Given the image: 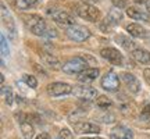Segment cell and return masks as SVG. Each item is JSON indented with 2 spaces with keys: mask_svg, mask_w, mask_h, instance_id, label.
<instances>
[{
  "mask_svg": "<svg viewBox=\"0 0 150 139\" xmlns=\"http://www.w3.org/2000/svg\"><path fill=\"white\" fill-rule=\"evenodd\" d=\"M96 103H97V106L100 107V109H108V107L111 106V100H110L107 96H104V95L97 96Z\"/></svg>",
  "mask_w": 150,
  "mask_h": 139,
  "instance_id": "7402d4cb",
  "label": "cell"
},
{
  "mask_svg": "<svg viewBox=\"0 0 150 139\" xmlns=\"http://www.w3.org/2000/svg\"><path fill=\"white\" fill-rule=\"evenodd\" d=\"M117 40H118V42H122L121 45H122L127 50H132V52L135 50V49H134L135 48V43L132 42V40H129V39H127V38H124V36H118Z\"/></svg>",
  "mask_w": 150,
  "mask_h": 139,
  "instance_id": "cb8c5ba5",
  "label": "cell"
},
{
  "mask_svg": "<svg viewBox=\"0 0 150 139\" xmlns=\"http://www.w3.org/2000/svg\"><path fill=\"white\" fill-rule=\"evenodd\" d=\"M40 57H42V61L45 63V65L49 67V68H52V70L63 68V67H61V63H60V60L57 59L56 56H53V54L45 53V52H43V53L40 54Z\"/></svg>",
  "mask_w": 150,
  "mask_h": 139,
  "instance_id": "4fadbf2b",
  "label": "cell"
},
{
  "mask_svg": "<svg viewBox=\"0 0 150 139\" xmlns=\"http://www.w3.org/2000/svg\"><path fill=\"white\" fill-rule=\"evenodd\" d=\"M74 131L78 132V134H99L100 132V127L93 123L81 121V123L74 124Z\"/></svg>",
  "mask_w": 150,
  "mask_h": 139,
  "instance_id": "ba28073f",
  "label": "cell"
},
{
  "mask_svg": "<svg viewBox=\"0 0 150 139\" xmlns=\"http://www.w3.org/2000/svg\"><path fill=\"white\" fill-rule=\"evenodd\" d=\"M74 91L68 84L64 82H53L47 86V93L50 96H64V95H70L71 92Z\"/></svg>",
  "mask_w": 150,
  "mask_h": 139,
  "instance_id": "5b68a950",
  "label": "cell"
},
{
  "mask_svg": "<svg viewBox=\"0 0 150 139\" xmlns=\"http://www.w3.org/2000/svg\"><path fill=\"white\" fill-rule=\"evenodd\" d=\"M82 139H100V138H82Z\"/></svg>",
  "mask_w": 150,
  "mask_h": 139,
  "instance_id": "d590c367",
  "label": "cell"
},
{
  "mask_svg": "<svg viewBox=\"0 0 150 139\" xmlns=\"http://www.w3.org/2000/svg\"><path fill=\"white\" fill-rule=\"evenodd\" d=\"M97 77H99V68H86L79 74L78 79L81 82H91L96 79Z\"/></svg>",
  "mask_w": 150,
  "mask_h": 139,
  "instance_id": "2e32d148",
  "label": "cell"
},
{
  "mask_svg": "<svg viewBox=\"0 0 150 139\" xmlns=\"http://www.w3.org/2000/svg\"><path fill=\"white\" fill-rule=\"evenodd\" d=\"M22 20L25 22V25L28 27V29L38 36H45V32L47 31L46 22L38 14H24Z\"/></svg>",
  "mask_w": 150,
  "mask_h": 139,
  "instance_id": "6da1fadb",
  "label": "cell"
},
{
  "mask_svg": "<svg viewBox=\"0 0 150 139\" xmlns=\"http://www.w3.org/2000/svg\"><path fill=\"white\" fill-rule=\"evenodd\" d=\"M36 139H50V136H49L47 134H40L39 136H38Z\"/></svg>",
  "mask_w": 150,
  "mask_h": 139,
  "instance_id": "d6a6232c",
  "label": "cell"
},
{
  "mask_svg": "<svg viewBox=\"0 0 150 139\" xmlns=\"http://www.w3.org/2000/svg\"><path fill=\"white\" fill-rule=\"evenodd\" d=\"M127 14H128L131 18H134V20L149 22V16H147V14H146L143 10H140L139 7H135V6H131V7H128Z\"/></svg>",
  "mask_w": 150,
  "mask_h": 139,
  "instance_id": "9a60e30c",
  "label": "cell"
},
{
  "mask_svg": "<svg viewBox=\"0 0 150 139\" xmlns=\"http://www.w3.org/2000/svg\"><path fill=\"white\" fill-rule=\"evenodd\" d=\"M38 3V0H16V6L20 10H27Z\"/></svg>",
  "mask_w": 150,
  "mask_h": 139,
  "instance_id": "44dd1931",
  "label": "cell"
},
{
  "mask_svg": "<svg viewBox=\"0 0 150 139\" xmlns=\"http://www.w3.org/2000/svg\"><path fill=\"white\" fill-rule=\"evenodd\" d=\"M132 57L140 64H146L150 61V53L145 49H135L132 52Z\"/></svg>",
  "mask_w": 150,
  "mask_h": 139,
  "instance_id": "e0dca14e",
  "label": "cell"
},
{
  "mask_svg": "<svg viewBox=\"0 0 150 139\" xmlns=\"http://www.w3.org/2000/svg\"><path fill=\"white\" fill-rule=\"evenodd\" d=\"M112 3H114L115 6H120V9L125 6V1H124V0H112Z\"/></svg>",
  "mask_w": 150,
  "mask_h": 139,
  "instance_id": "1f68e13d",
  "label": "cell"
},
{
  "mask_svg": "<svg viewBox=\"0 0 150 139\" xmlns=\"http://www.w3.org/2000/svg\"><path fill=\"white\" fill-rule=\"evenodd\" d=\"M146 7H147V10L150 11V0H147V1H146Z\"/></svg>",
  "mask_w": 150,
  "mask_h": 139,
  "instance_id": "e575fe53",
  "label": "cell"
},
{
  "mask_svg": "<svg viewBox=\"0 0 150 139\" xmlns=\"http://www.w3.org/2000/svg\"><path fill=\"white\" fill-rule=\"evenodd\" d=\"M20 127H21V132H22V135H24V138L25 139L33 138L35 129H33V127L31 125V123H28L27 120H25V121H21V123H20Z\"/></svg>",
  "mask_w": 150,
  "mask_h": 139,
  "instance_id": "d6986e66",
  "label": "cell"
},
{
  "mask_svg": "<svg viewBox=\"0 0 150 139\" xmlns=\"http://www.w3.org/2000/svg\"><path fill=\"white\" fill-rule=\"evenodd\" d=\"M107 18L112 22V24H115V22H118L121 18H122V13H121V10H120L118 7H114V9H111V11L108 13Z\"/></svg>",
  "mask_w": 150,
  "mask_h": 139,
  "instance_id": "ffe728a7",
  "label": "cell"
},
{
  "mask_svg": "<svg viewBox=\"0 0 150 139\" xmlns=\"http://www.w3.org/2000/svg\"><path fill=\"white\" fill-rule=\"evenodd\" d=\"M24 81L27 82V85L29 86V88H36V85H38L36 78H35V77H32V75H29V74L24 75Z\"/></svg>",
  "mask_w": 150,
  "mask_h": 139,
  "instance_id": "d4e9b609",
  "label": "cell"
},
{
  "mask_svg": "<svg viewBox=\"0 0 150 139\" xmlns=\"http://www.w3.org/2000/svg\"><path fill=\"white\" fill-rule=\"evenodd\" d=\"M75 93V96H78L79 99L83 100H92L97 96V91L92 86H75V89L72 91Z\"/></svg>",
  "mask_w": 150,
  "mask_h": 139,
  "instance_id": "9c48e42d",
  "label": "cell"
},
{
  "mask_svg": "<svg viewBox=\"0 0 150 139\" xmlns=\"http://www.w3.org/2000/svg\"><path fill=\"white\" fill-rule=\"evenodd\" d=\"M78 16L81 18H83L86 21H91V22H96L100 20V11L97 10L95 6L92 4H83L78 7Z\"/></svg>",
  "mask_w": 150,
  "mask_h": 139,
  "instance_id": "277c9868",
  "label": "cell"
},
{
  "mask_svg": "<svg viewBox=\"0 0 150 139\" xmlns=\"http://www.w3.org/2000/svg\"><path fill=\"white\" fill-rule=\"evenodd\" d=\"M86 63L85 60L82 57H74V59L68 60L64 65H63V71L67 72L70 75H75V74H81L82 71H85V67H86Z\"/></svg>",
  "mask_w": 150,
  "mask_h": 139,
  "instance_id": "3957f363",
  "label": "cell"
},
{
  "mask_svg": "<svg viewBox=\"0 0 150 139\" xmlns=\"http://www.w3.org/2000/svg\"><path fill=\"white\" fill-rule=\"evenodd\" d=\"M1 18H3V24L8 28V32L13 33V36H16V25H14V20L8 10L6 9L4 4H1Z\"/></svg>",
  "mask_w": 150,
  "mask_h": 139,
  "instance_id": "5bb4252c",
  "label": "cell"
},
{
  "mask_svg": "<svg viewBox=\"0 0 150 139\" xmlns=\"http://www.w3.org/2000/svg\"><path fill=\"white\" fill-rule=\"evenodd\" d=\"M127 31L135 38H142L146 35V29L139 24H129V25H127Z\"/></svg>",
  "mask_w": 150,
  "mask_h": 139,
  "instance_id": "ac0fdd59",
  "label": "cell"
},
{
  "mask_svg": "<svg viewBox=\"0 0 150 139\" xmlns=\"http://www.w3.org/2000/svg\"><path fill=\"white\" fill-rule=\"evenodd\" d=\"M143 77H145L146 82L150 85V68H146L145 71H143Z\"/></svg>",
  "mask_w": 150,
  "mask_h": 139,
  "instance_id": "4dcf8cb0",
  "label": "cell"
},
{
  "mask_svg": "<svg viewBox=\"0 0 150 139\" xmlns=\"http://www.w3.org/2000/svg\"><path fill=\"white\" fill-rule=\"evenodd\" d=\"M1 54H3V57L10 54V49H8V45H7V40H6L4 35H1Z\"/></svg>",
  "mask_w": 150,
  "mask_h": 139,
  "instance_id": "484cf974",
  "label": "cell"
},
{
  "mask_svg": "<svg viewBox=\"0 0 150 139\" xmlns=\"http://www.w3.org/2000/svg\"><path fill=\"white\" fill-rule=\"evenodd\" d=\"M85 1V4H92V3H97L99 0H83Z\"/></svg>",
  "mask_w": 150,
  "mask_h": 139,
  "instance_id": "836d02e7",
  "label": "cell"
},
{
  "mask_svg": "<svg viewBox=\"0 0 150 139\" xmlns=\"http://www.w3.org/2000/svg\"><path fill=\"white\" fill-rule=\"evenodd\" d=\"M81 57H82V59L85 60V63H86V64H88V63H89V64H92V65H95V64H96V60L93 59V57H92L91 54H83V56H81Z\"/></svg>",
  "mask_w": 150,
  "mask_h": 139,
  "instance_id": "f1b7e54d",
  "label": "cell"
},
{
  "mask_svg": "<svg viewBox=\"0 0 150 139\" xmlns=\"http://www.w3.org/2000/svg\"><path fill=\"white\" fill-rule=\"evenodd\" d=\"M60 138L61 139H74V134L71 132L70 129L64 128V129L60 131Z\"/></svg>",
  "mask_w": 150,
  "mask_h": 139,
  "instance_id": "4316f807",
  "label": "cell"
},
{
  "mask_svg": "<svg viewBox=\"0 0 150 139\" xmlns=\"http://www.w3.org/2000/svg\"><path fill=\"white\" fill-rule=\"evenodd\" d=\"M45 36H47V38H56V36H57L56 29H47V31L45 32Z\"/></svg>",
  "mask_w": 150,
  "mask_h": 139,
  "instance_id": "f546056e",
  "label": "cell"
},
{
  "mask_svg": "<svg viewBox=\"0 0 150 139\" xmlns=\"http://www.w3.org/2000/svg\"><path fill=\"white\" fill-rule=\"evenodd\" d=\"M132 131L127 127H122V125H118L115 128L111 129L110 132V138L111 139H132Z\"/></svg>",
  "mask_w": 150,
  "mask_h": 139,
  "instance_id": "30bf717a",
  "label": "cell"
},
{
  "mask_svg": "<svg viewBox=\"0 0 150 139\" xmlns=\"http://www.w3.org/2000/svg\"><path fill=\"white\" fill-rule=\"evenodd\" d=\"M1 95H3V99H4V102L7 103V104H11V103H13V92H11L10 88L3 86V88H1Z\"/></svg>",
  "mask_w": 150,
  "mask_h": 139,
  "instance_id": "603a6c76",
  "label": "cell"
},
{
  "mask_svg": "<svg viewBox=\"0 0 150 139\" xmlns=\"http://www.w3.org/2000/svg\"><path fill=\"white\" fill-rule=\"evenodd\" d=\"M122 79H124V82H125L127 88H128L132 93H138V92H139L140 84L135 75L129 74V72H125V74H122Z\"/></svg>",
  "mask_w": 150,
  "mask_h": 139,
  "instance_id": "7c38bea8",
  "label": "cell"
},
{
  "mask_svg": "<svg viewBox=\"0 0 150 139\" xmlns=\"http://www.w3.org/2000/svg\"><path fill=\"white\" fill-rule=\"evenodd\" d=\"M53 20L57 22L59 25L65 27V28L74 25V18H72V16H70L67 11H59V13H56L53 16Z\"/></svg>",
  "mask_w": 150,
  "mask_h": 139,
  "instance_id": "8fae6325",
  "label": "cell"
},
{
  "mask_svg": "<svg viewBox=\"0 0 150 139\" xmlns=\"http://www.w3.org/2000/svg\"><path fill=\"white\" fill-rule=\"evenodd\" d=\"M65 33L71 40H75V42H83L91 36V31L88 28L83 27V25H76V24L67 28Z\"/></svg>",
  "mask_w": 150,
  "mask_h": 139,
  "instance_id": "7a4b0ae2",
  "label": "cell"
},
{
  "mask_svg": "<svg viewBox=\"0 0 150 139\" xmlns=\"http://www.w3.org/2000/svg\"><path fill=\"white\" fill-rule=\"evenodd\" d=\"M142 118H143L145 121H147V123H150V104H147V106L142 110Z\"/></svg>",
  "mask_w": 150,
  "mask_h": 139,
  "instance_id": "83f0119b",
  "label": "cell"
},
{
  "mask_svg": "<svg viewBox=\"0 0 150 139\" xmlns=\"http://www.w3.org/2000/svg\"><path fill=\"white\" fill-rule=\"evenodd\" d=\"M103 59H106L107 61H110L114 65H121L122 64V54L118 52L117 49L114 48H104L100 52Z\"/></svg>",
  "mask_w": 150,
  "mask_h": 139,
  "instance_id": "52a82bcc",
  "label": "cell"
},
{
  "mask_svg": "<svg viewBox=\"0 0 150 139\" xmlns=\"http://www.w3.org/2000/svg\"><path fill=\"white\" fill-rule=\"evenodd\" d=\"M102 88L108 92H115L120 88V79H118L117 74H114L112 71L107 72L102 78Z\"/></svg>",
  "mask_w": 150,
  "mask_h": 139,
  "instance_id": "8992f818",
  "label": "cell"
}]
</instances>
